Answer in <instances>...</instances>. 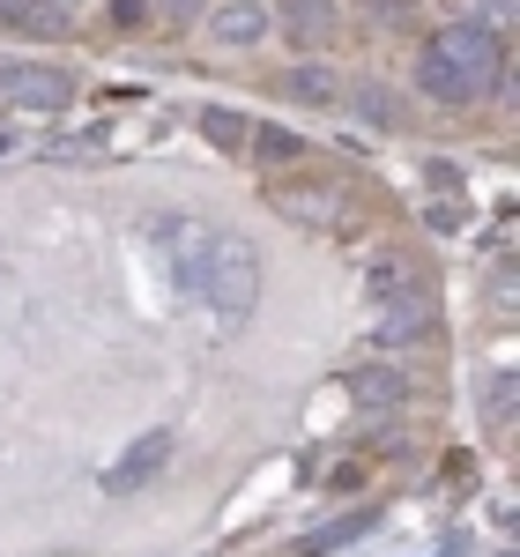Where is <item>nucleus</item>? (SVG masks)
<instances>
[{"instance_id": "obj_1", "label": "nucleus", "mask_w": 520, "mask_h": 557, "mask_svg": "<svg viewBox=\"0 0 520 557\" xmlns=\"http://www.w3.org/2000/svg\"><path fill=\"white\" fill-rule=\"evenodd\" d=\"M498 75H506V45L483 23H446L417 52V89L438 97V104H476V97L498 89Z\"/></svg>"}, {"instance_id": "obj_2", "label": "nucleus", "mask_w": 520, "mask_h": 557, "mask_svg": "<svg viewBox=\"0 0 520 557\" xmlns=\"http://www.w3.org/2000/svg\"><path fill=\"white\" fill-rule=\"evenodd\" d=\"M194 298L209 305V320H216L223 335L246 327L253 305H260V253L246 246V238L216 231V238H209V260H201V290H194Z\"/></svg>"}, {"instance_id": "obj_3", "label": "nucleus", "mask_w": 520, "mask_h": 557, "mask_svg": "<svg viewBox=\"0 0 520 557\" xmlns=\"http://www.w3.org/2000/svg\"><path fill=\"white\" fill-rule=\"evenodd\" d=\"M209 223L201 215H149V246H157V260H164V275H172L178 298H194L201 290V260H209Z\"/></svg>"}, {"instance_id": "obj_4", "label": "nucleus", "mask_w": 520, "mask_h": 557, "mask_svg": "<svg viewBox=\"0 0 520 557\" xmlns=\"http://www.w3.org/2000/svg\"><path fill=\"white\" fill-rule=\"evenodd\" d=\"M0 104L52 120V112L75 104V75H67V67H0Z\"/></svg>"}, {"instance_id": "obj_5", "label": "nucleus", "mask_w": 520, "mask_h": 557, "mask_svg": "<svg viewBox=\"0 0 520 557\" xmlns=\"http://www.w3.org/2000/svg\"><path fill=\"white\" fill-rule=\"evenodd\" d=\"M164 469H172V431H141L127 454L104 469V491H112V498H134V491H149Z\"/></svg>"}, {"instance_id": "obj_6", "label": "nucleus", "mask_w": 520, "mask_h": 557, "mask_svg": "<svg viewBox=\"0 0 520 557\" xmlns=\"http://www.w3.org/2000/svg\"><path fill=\"white\" fill-rule=\"evenodd\" d=\"M438 335V312L432 298H424V283H409L401 298H387V312H380V343L401 349V343H432Z\"/></svg>"}, {"instance_id": "obj_7", "label": "nucleus", "mask_w": 520, "mask_h": 557, "mask_svg": "<svg viewBox=\"0 0 520 557\" xmlns=\"http://www.w3.org/2000/svg\"><path fill=\"white\" fill-rule=\"evenodd\" d=\"M275 209L290 215V223H305V231H343V194H327V186H275Z\"/></svg>"}, {"instance_id": "obj_8", "label": "nucleus", "mask_w": 520, "mask_h": 557, "mask_svg": "<svg viewBox=\"0 0 520 557\" xmlns=\"http://www.w3.org/2000/svg\"><path fill=\"white\" fill-rule=\"evenodd\" d=\"M209 38L216 45H260L268 38V8L260 0H216L209 8Z\"/></svg>"}, {"instance_id": "obj_9", "label": "nucleus", "mask_w": 520, "mask_h": 557, "mask_svg": "<svg viewBox=\"0 0 520 557\" xmlns=\"http://www.w3.org/2000/svg\"><path fill=\"white\" fill-rule=\"evenodd\" d=\"M349 401H357V409H409V372L364 364V372H349Z\"/></svg>"}, {"instance_id": "obj_10", "label": "nucleus", "mask_w": 520, "mask_h": 557, "mask_svg": "<svg viewBox=\"0 0 520 557\" xmlns=\"http://www.w3.org/2000/svg\"><path fill=\"white\" fill-rule=\"evenodd\" d=\"M0 23L8 30H23V38H67V8L60 0H0Z\"/></svg>"}, {"instance_id": "obj_11", "label": "nucleus", "mask_w": 520, "mask_h": 557, "mask_svg": "<svg viewBox=\"0 0 520 557\" xmlns=\"http://www.w3.org/2000/svg\"><path fill=\"white\" fill-rule=\"evenodd\" d=\"M335 0H283V38L290 45H327L335 38Z\"/></svg>"}, {"instance_id": "obj_12", "label": "nucleus", "mask_w": 520, "mask_h": 557, "mask_svg": "<svg viewBox=\"0 0 520 557\" xmlns=\"http://www.w3.org/2000/svg\"><path fill=\"white\" fill-rule=\"evenodd\" d=\"M283 89H290L298 104H335V97H343V75H335V67H320V60H305V67L283 75Z\"/></svg>"}, {"instance_id": "obj_13", "label": "nucleus", "mask_w": 520, "mask_h": 557, "mask_svg": "<svg viewBox=\"0 0 520 557\" xmlns=\"http://www.w3.org/2000/svg\"><path fill=\"white\" fill-rule=\"evenodd\" d=\"M201 134H209V149H231V157H238V149L253 141V120H246L238 104H209V112H201Z\"/></svg>"}, {"instance_id": "obj_14", "label": "nucleus", "mask_w": 520, "mask_h": 557, "mask_svg": "<svg viewBox=\"0 0 520 557\" xmlns=\"http://www.w3.org/2000/svg\"><path fill=\"white\" fill-rule=\"evenodd\" d=\"M349 112H357V120H372L380 134L401 127V97H394V89H380V83H349Z\"/></svg>"}, {"instance_id": "obj_15", "label": "nucleus", "mask_w": 520, "mask_h": 557, "mask_svg": "<svg viewBox=\"0 0 520 557\" xmlns=\"http://www.w3.org/2000/svg\"><path fill=\"white\" fill-rule=\"evenodd\" d=\"M364 528H372V506H364V513H349V520H327V528H312L298 557H335V550H349Z\"/></svg>"}, {"instance_id": "obj_16", "label": "nucleus", "mask_w": 520, "mask_h": 557, "mask_svg": "<svg viewBox=\"0 0 520 557\" xmlns=\"http://www.w3.org/2000/svg\"><path fill=\"white\" fill-rule=\"evenodd\" d=\"M513 409H520V380L513 372H491V380H483V424L513 431Z\"/></svg>"}, {"instance_id": "obj_17", "label": "nucleus", "mask_w": 520, "mask_h": 557, "mask_svg": "<svg viewBox=\"0 0 520 557\" xmlns=\"http://www.w3.org/2000/svg\"><path fill=\"white\" fill-rule=\"evenodd\" d=\"M409 283H417V275H409V260H401V253H380L372 268H364V298H380V305L401 298Z\"/></svg>"}, {"instance_id": "obj_18", "label": "nucleus", "mask_w": 520, "mask_h": 557, "mask_svg": "<svg viewBox=\"0 0 520 557\" xmlns=\"http://www.w3.org/2000/svg\"><path fill=\"white\" fill-rule=\"evenodd\" d=\"M253 149L268 157V164H298V149H305V141H298L290 127H253Z\"/></svg>"}, {"instance_id": "obj_19", "label": "nucleus", "mask_w": 520, "mask_h": 557, "mask_svg": "<svg viewBox=\"0 0 520 557\" xmlns=\"http://www.w3.org/2000/svg\"><path fill=\"white\" fill-rule=\"evenodd\" d=\"M149 15H157V23H194V15H201V0H149Z\"/></svg>"}, {"instance_id": "obj_20", "label": "nucleus", "mask_w": 520, "mask_h": 557, "mask_svg": "<svg viewBox=\"0 0 520 557\" xmlns=\"http://www.w3.org/2000/svg\"><path fill=\"white\" fill-rule=\"evenodd\" d=\"M461 223H469L461 201H432V231H461Z\"/></svg>"}, {"instance_id": "obj_21", "label": "nucleus", "mask_w": 520, "mask_h": 557, "mask_svg": "<svg viewBox=\"0 0 520 557\" xmlns=\"http://www.w3.org/2000/svg\"><path fill=\"white\" fill-rule=\"evenodd\" d=\"M60 8H67V0H60Z\"/></svg>"}]
</instances>
